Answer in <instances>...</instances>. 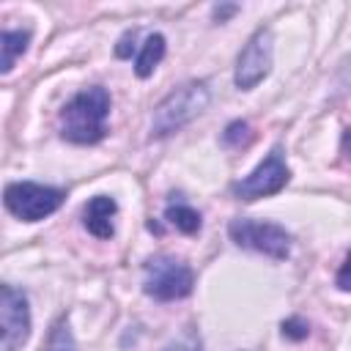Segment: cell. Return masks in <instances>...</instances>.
Wrapping results in <instances>:
<instances>
[{
    "mask_svg": "<svg viewBox=\"0 0 351 351\" xmlns=\"http://www.w3.org/2000/svg\"><path fill=\"white\" fill-rule=\"evenodd\" d=\"M110 93L101 85L82 88L60 110V134L77 145H93L107 134Z\"/></svg>",
    "mask_w": 351,
    "mask_h": 351,
    "instance_id": "6da1fadb",
    "label": "cell"
},
{
    "mask_svg": "<svg viewBox=\"0 0 351 351\" xmlns=\"http://www.w3.org/2000/svg\"><path fill=\"white\" fill-rule=\"evenodd\" d=\"M211 101V90L203 80H192L170 90L154 110L151 118V137H167L195 121Z\"/></svg>",
    "mask_w": 351,
    "mask_h": 351,
    "instance_id": "7a4b0ae2",
    "label": "cell"
},
{
    "mask_svg": "<svg viewBox=\"0 0 351 351\" xmlns=\"http://www.w3.org/2000/svg\"><path fill=\"white\" fill-rule=\"evenodd\" d=\"M195 288L192 269L173 255H154L145 261L143 291L156 302H176L189 296Z\"/></svg>",
    "mask_w": 351,
    "mask_h": 351,
    "instance_id": "3957f363",
    "label": "cell"
},
{
    "mask_svg": "<svg viewBox=\"0 0 351 351\" xmlns=\"http://www.w3.org/2000/svg\"><path fill=\"white\" fill-rule=\"evenodd\" d=\"M3 200H5V208L16 219H22V222H38V219L55 214L63 206L66 189L44 186V184H36V181H14V184L5 186Z\"/></svg>",
    "mask_w": 351,
    "mask_h": 351,
    "instance_id": "277c9868",
    "label": "cell"
},
{
    "mask_svg": "<svg viewBox=\"0 0 351 351\" xmlns=\"http://www.w3.org/2000/svg\"><path fill=\"white\" fill-rule=\"evenodd\" d=\"M228 233H230L233 244H239L244 250H255L274 261H285L291 255V233L277 222L239 217V219H230Z\"/></svg>",
    "mask_w": 351,
    "mask_h": 351,
    "instance_id": "5b68a950",
    "label": "cell"
},
{
    "mask_svg": "<svg viewBox=\"0 0 351 351\" xmlns=\"http://www.w3.org/2000/svg\"><path fill=\"white\" fill-rule=\"evenodd\" d=\"M291 178V170L285 165V154H282V145H274L266 159L244 178L233 181L230 192L239 197V200H258V197H269V195H277Z\"/></svg>",
    "mask_w": 351,
    "mask_h": 351,
    "instance_id": "8992f818",
    "label": "cell"
},
{
    "mask_svg": "<svg viewBox=\"0 0 351 351\" xmlns=\"http://www.w3.org/2000/svg\"><path fill=\"white\" fill-rule=\"evenodd\" d=\"M0 348L19 351L30 337V307L27 296L16 285H0Z\"/></svg>",
    "mask_w": 351,
    "mask_h": 351,
    "instance_id": "52a82bcc",
    "label": "cell"
},
{
    "mask_svg": "<svg viewBox=\"0 0 351 351\" xmlns=\"http://www.w3.org/2000/svg\"><path fill=\"white\" fill-rule=\"evenodd\" d=\"M271 55H274V36L269 27H258L250 41L244 44V49L239 52L236 60V88L239 90H252L271 69Z\"/></svg>",
    "mask_w": 351,
    "mask_h": 351,
    "instance_id": "ba28073f",
    "label": "cell"
},
{
    "mask_svg": "<svg viewBox=\"0 0 351 351\" xmlns=\"http://www.w3.org/2000/svg\"><path fill=\"white\" fill-rule=\"evenodd\" d=\"M115 214H118V203L110 195H96L85 203L82 208V225L88 228L90 236L96 239H110L115 233Z\"/></svg>",
    "mask_w": 351,
    "mask_h": 351,
    "instance_id": "9c48e42d",
    "label": "cell"
},
{
    "mask_svg": "<svg viewBox=\"0 0 351 351\" xmlns=\"http://www.w3.org/2000/svg\"><path fill=\"white\" fill-rule=\"evenodd\" d=\"M165 49H167L165 36H162V33H151V36L145 38V44H143V49H140L137 60H134V74H137L140 80L151 77V74H154V69L162 63Z\"/></svg>",
    "mask_w": 351,
    "mask_h": 351,
    "instance_id": "30bf717a",
    "label": "cell"
},
{
    "mask_svg": "<svg viewBox=\"0 0 351 351\" xmlns=\"http://www.w3.org/2000/svg\"><path fill=\"white\" fill-rule=\"evenodd\" d=\"M27 44H30V33L27 30H3L0 36V49H3V60H0V71L8 74L16 63L19 55L27 52Z\"/></svg>",
    "mask_w": 351,
    "mask_h": 351,
    "instance_id": "8fae6325",
    "label": "cell"
},
{
    "mask_svg": "<svg viewBox=\"0 0 351 351\" xmlns=\"http://www.w3.org/2000/svg\"><path fill=\"white\" fill-rule=\"evenodd\" d=\"M165 219H167L176 230H181V233H186V236H192V233L200 230V214H197L192 206H186V203H170V206L165 208Z\"/></svg>",
    "mask_w": 351,
    "mask_h": 351,
    "instance_id": "7c38bea8",
    "label": "cell"
},
{
    "mask_svg": "<svg viewBox=\"0 0 351 351\" xmlns=\"http://www.w3.org/2000/svg\"><path fill=\"white\" fill-rule=\"evenodd\" d=\"M44 351H77V343H74V335H71V326H69V318L66 315H60L52 324Z\"/></svg>",
    "mask_w": 351,
    "mask_h": 351,
    "instance_id": "4fadbf2b",
    "label": "cell"
},
{
    "mask_svg": "<svg viewBox=\"0 0 351 351\" xmlns=\"http://www.w3.org/2000/svg\"><path fill=\"white\" fill-rule=\"evenodd\" d=\"M250 137H252L250 123L247 121H233V123H228V129L222 134V143L230 145V148H241V145L250 143Z\"/></svg>",
    "mask_w": 351,
    "mask_h": 351,
    "instance_id": "5bb4252c",
    "label": "cell"
},
{
    "mask_svg": "<svg viewBox=\"0 0 351 351\" xmlns=\"http://www.w3.org/2000/svg\"><path fill=\"white\" fill-rule=\"evenodd\" d=\"M162 351H203V343H200L197 332L189 326V329H184L178 337H173Z\"/></svg>",
    "mask_w": 351,
    "mask_h": 351,
    "instance_id": "9a60e30c",
    "label": "cell"
},
{
    "mask_svg": "<svg viewBox=\"0 0 351 351\" xmlns=\"http://www.w3.org/2000/svg\"><path fill=\"white\" fill-rule=\"evenodd\" d=\"M307 332H310V326H307L302 318H288V321H282V337H288V340H304Z\"/></svg>",
    "mask_w": 351,
    "mask_h": 351,
    "instance_id": "2e32d148",
    "label": "cell"
},
{
    "mask_svg": "<svg viewBox=\"0 0 351 351\" xmlns=\"http://www.w3.org/2000/svg\"><path fill=\"white\" fill-rule=\"evenodd\" d=\"M335 285H337L340 291H351V252L346 255V261H343V266H340V271H337Z\"/></svg>",
    "mask_w": 351,
    "mask_h": 351,
    "instance_id": "e0dca14e",
    "label": "cell"
},
{
    "mask_svg": "<svg viewBox=\"0 0 351 351\" xmlns=\"http://www.w3.org/2000/svg\"><path fill=\"white\" fill-rule=\"evenodd\" d=\"M132 49H134V30H129V33L121 36V41H118V47H115V55H118V58H129Z\"/></svg>",
    "mask_w": 351,
    "mask_h": 351,
    "instance_id": "ac0fdd59",
    "label": "cell"
},
{
    "mask_svg": "<svg viewBox=\"0 0 351 351\" xmlns=\"http://www.w3.org/2000/svg\"><path fill=\"white\" fill-rule=\"evenodd\" d=\"M239 11V5H214V16L222 22L225 16H230V14H236Z\"/></svg>",
    "mask_w": 351,
    "mask_h": 351,
    "instance_id": "d6986e66",
    "label": "cell"
},
{
    "mask_svg": "<svg viewBox=\"0 0 351 351\" xmlns=\"http://www.w3.org/2000/svg\"><path fill=\"white\" fill-rule=\"evenodd\" d=\"M343 154L351 156V129H346V134H343Z\"/></svg>",
    "mask_w": 351,
    "mask_h": 351,
    "instance_id": "ffe728a7",
    "label": "cell"
}]
</instances>
